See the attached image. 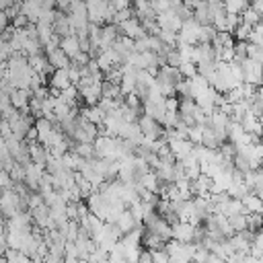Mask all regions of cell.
I'll use <instances>...</instances> for the list:
<instances>
[{
  "label": "cell",
  "instance_id": "cell-13",
  "mask_svg": "<svg viewBox=\"0 0 263 263\" xmlns=\"http://www.w3.org/2000/svg\"><path fill=\"white\" fill-rule=\"evenodd\" d=\"M60 49L66 53V58L72 62L78 53H82L80 51V45H78V37L76 35H68V37H62L60 39Z\"/></svg>",
  "mask_w": 263,
  "mask_h": 263
},
{
  "label": "cell",
  "instance_id": "cell-20",
  "mask_svg": "<svg viewBox=\"0 0 263 263\" xmlns=\"http://www.w3.org/2000/svg\"><path fill=\"white\" fill-rule=\"evenodd\" d=\"M80 117L86 119V121L92 123V125H101L103 119H105V113H103L97 105H92V107H84V109H80Z\"/></svg>",
  "mask_w": 263,
  "mask_h": 263
},
{
  "label": "cell",
  "instance_id": "cell-32",
  "mask_svg": "<svg viewBox=\"0 0 263 263\" xmlns=\"http://www.w3.org/2000/svg\"><path fill=\"white\" fill-rule=\"evenodd\" d=\"M177 72L181 74V78H193L195 74H197V70H195V64H191V62H181V66L177 68Z\"/></svg>",
  "mask_w": 263,
  "mask_h": 263
},
{
  "label": "cell",
  "instance_id": "cell-42",
  "mask_svg": "<svg viewBox=\"0 0 263 263\" xmlns=\"http://www.w3.org/2000/svg\"><path fill=\"white\" fill-rule=\"evenodd\" d=\"M6 27H8V16H6V12L0 10V31H4Z\"/></svg>",
  "mask_w": 263,
  "mask_h": 263
},
{
  "label": "cell",
  "instance_id": "cell-25",
  "mask_svg": "<svg viewBox=\"0 0 263 263\" xmlns=\"http://www.w3.org/2000/svg\"><path fill=\"white\" fill-rule=\"evenodd\" d=\"M35 33H37V39H39V43H41V45H45V43L51 39V35H53V29H51V25H43V23H37V25H35Z\"/></svg>",
  "mask_w": 263,
  "mask_h": 263
},
{
  "label": "cell",
  "instance_id": "cell-10",
  "mask_svg": "<svg viewBox=\"0 0 263 263\" xmlns=\"http://www.w3.org/2000/svg\"><path fill=\"white\" fill-rule=\"evenodd\" d=\"M6 230L8 232H31V216L25 214V212L14 214L12 218H8Z\"/></svg>",
  "mask_w": 263,
  "mask_h": 263
},
{
  "label": "cell",
  "instance_id": "cell-27",
  "mask_svg": "<svg viewBox=\"0 0 263 263\" xmlns=\"http://www.w3.org/2000/svg\"><path fill=\"white\" fill-rule=\"evenodd\" d=\"M142 245H144V247H148V253H150V251L162 249V247H164V240H160L156 234L146 232V234H142Z\"/></svg>",
  "mask_w": 263,
  "mask_h": 263
},
{
  "label": "cell",
  "instance_id": "cell-18",
  "mask_svg": "<svg viewBox=\"0 0 263 263\" xmlns=\"http://www.w3.org/2000/svg\"><path fill=\"white\" fill-rule=\"evenodd\" d=\"M187 86H189V97H191V99L199 97L201 92H205V90L210 88L208 80H203L199 74H195L193 78H187Z\"/></svg>",
  "mask_w": 263,
  "mask_h": 263
},
{
  "label": "cell",
  "instance_id": "cell-36",
  "mask_svg": "<svg viewBox=\"0 0 263 263\" xmlns=\"http://www.w3.org/2000/svg\"><path fill=\"white\" fill-rule=\"evenodd\" d=\"M251 29H253L251 25H247V23H238V25H236V29H234L232 33H236V39H238V41H247V39H249Z\"/></svg>",
  "mask_w": 263,
  "mask_h": 263
},
{
  "label": "cell",
  "instance_id": "cell-14",
  "mask_svg": "<svg viewBox=\"0 0 263 263\" xmlns=\"http://www.w3.org/2000/svg\"><path fill=\"white\" fill-rule=\"evenodd\" d=\"M115 226H117V230H119L121 234H127V232H132V230H136V228H144V224H138V222L132 218L129 210H123V212L119 214Z\"/></svg>",
  "mask_w": 263,
  "mask_h": 263
},
{
  "label": "cell",
  "instance_id": "cell-39",
  "mask_svg": "<svg viewBox=\"0 0 263 263\" xmlns=\"http://www.w3.org/2000/svg\"><path fill=\"white\" fill-rule=\"evenodd\" d=\"M12 179H10V175H8V171H2L0 168V191H4V189H12Z\"/></svg>",
  "mask_w": 263,
  "mask_h": 263
},
{
  "label": "cell",
  "instance_id": "cell-15",
  "mask_svg": "<svg viewBox=\"0 0 263 263\" xmlns=\"http://www.w3.org/2000/svg\"><path fill=\"white\" fill-rule=\"evenodd\" d=\"M10 99V105L16 109V111H25L29 107V99H31V92L29 90H23V88H12V92L8 95Z\"/></svg>",
  "mask_w": 263,
  "mask_h": 263
},
{
  "label": "cell",
  "instance_id": "cell-26",
  "mask_svg": "<svg viewBox=\"0 0 263 263\" xmlns=\"http://www.w3.org/2000/svg\"><path fill=\"white\" fill-rule=\"evenodd\" d=\"M216 29L212 25H201L199 27V33H197V43H212L214 37H216Z\"/></svg>",
  "mask_w": 263,
  "mask_h": 263
},
{
  "label": "cell",
  "instance_id": "cell-2",
  "mask_svg": "<svg viewBox=\"0 0 263 263\" xmlns=\"http://www.w3.org/2000/svg\"><path fill=\"white\" fill-rule=\"evenodd\" d=\"M97 136H99L97 125L88 123L86 119H82V117L78 115V117H76V125H74L72 134H70V138L76 140V144H92Z\"/></svg>",
  "mask_w": 263,
  "mask_h": 263
},
{
  "label": "cell",
  "instance_id": "cell-8",
  "mask_svg": "<svg viewBox=\"0 0 263 263\" xmlns=\"http://www.w3.org/2000/svg\"><path fill=\"white\" fill-rule=\"evenodd\" d=\"M49 86H51V97H58V92L66 90L68 86H72L70 78H68V72L66 70H53L49 74Z\"/></svg>",
  "mask_w": 263,
  "mask_h": 263
},
{
  "label": "cell",
  "instance_id": "cell-33",
  "mask_svg": "<svg viewBox=\"0 0 263 263\" xmlns=\"http://www.w3.org/2000/svg\"><path fill=\"white\" fill-rule=\"evenodd\" d=\"M247 58L253 60V62H257V64H261V62H263V49H261L259 45L247 43Z\"/></svg>",
  "mask_w": 263,
  "mask_h": 263
},
{
  "label": "cell",
  "instance_id": "cell-7",
  "mask_svg": "<svg viewBox=\"0 0 263 263\" xmlns=\"http://www.w3.org/2000/svg\"><path fill=\"white\" fill-rule=\"evenodd\" d=\"M156 25H158V29L171 31V33H177L181 29V21H179V16L171 8L164 10V12H160V14H156Z\"/></svg>",
  "mask_w": 263,
  "mask_h": 263
},
{
  "label": "cell",
  "instance_id": "cell-23",
  "mask_svg": "<svg viewBox=\"0 0 263 263\" xmlns=\"http://www.w3.org/2000/svg\"><path fill=\"white\" fill-rule=\"evenodd\" d=\"M58 99H60L62 103H66L70 109H74V105H76V99H78V88H76V86H68L66 90L58 92Z\"/></svg>",
  "mask_w": 263,
  "mask_h": 263
},
{
  "label": "cell",
  "instance_id": "cell-40",
  "mask_svg": "<svg viewBox=\"0 0 263 263\" xmlns=\"http://www.w3.org/2000/svg\"><path fill=\"white\" fill-rule=\"evenodd\" d=\"M8 251V245H6V226H0V255Z\"/></svg>",
  "mask_w": 263,
  "mask_h": 263
},
{
  "label": "cell",
  "instance_id": "cell-12",
  "mask_svg": "<svg viewBox=\"0 0 263 263\" xmlns=\"http://www.w3.org/2000/svg\"><path fill=\"white\" fill-rule=\"evenodd\" d=\"M168 150H171V154L175 156V160H181V158H185L191 150H193V144L189 142V140H181V138H177V140H171L168 144Z\"/></svg>",
  "mask_w": 263,
  "mask_h": 263
},
{
  "label": "cell",
  "instance_id": "cell-41",
  "mask_svg": "<svg viewBox=\"0 0 263 263\" xmlns=\"http://www.w3.org/2000/svg\"><path fill=\"white\" fill-rule=\"evenodd\" d=\"M138 263H152L150 253H148V251H142V253H140V257H138Z\"/></svg>",
  "mask_w": 263,
  "mask_h": 263
},
{
  "label": "cell",
  "instance_id": "cell-17",
  "mask_svg": "<svg viewBox=\"0 0 263 263\" xmlns=\"http://www.w3.org/2000/svg\"><path fill=\"white\" fill-rule=\"evenodd\" d=\"M45 58H47V62H49V66L53 68V70H66L68 66H70V60L66 58V53L58 47V49H51V51H47L45 53Z\"/></svg>",
  "mask_w": 263,
  "mask_h": 263
},
{
  "label": "cell",
  "instance_id": "cell-3",
  "mask_svg": "<svg viewBox=\"0 0 263 263\" xmlns=\"http://www.w3.org/2000/svg\"><path fill=\"white\" fill-rule=\"evenodd\" d=\"M86 16H88V23L101 27V23L109 21V16H111L109 2H105V0H90V2H86Z\"/></svg>",
  "mask_w": 263,
  "mask_h": 263
},
{
  "label": "cell",
  "instance_id": "cell-34",
  "mask_svg": "<svg viewBox=\"0 0 263 263\" xmlns=\"http://www.w3.org/2000/svg\"><path fill=\"white\" fill-rule=\"evenodd\" d=\"M6 263H33L31 259H27L23 253H18V251H12V249H8L6 251Z\"/></svg>",
  "mask_w": 263,
  "mask_h": 263
},
{
  "label": "cell",
  "instance_id": "cell-11",
  "mask_svg": "<svg viewBox=\"0 0 263 263\" xmlns=\"http://www.w3.org/2000/svg\"><path fill=\"white\" fill-rule=\"evenodd\" d=\"M171 238L177 242H193V226L187 222H177L171 226Z\"/></svg>",
  "mask_w": 263,
  "mask_h": 263
},
{
  "label": "cell",
  "instance_id": "cell-28",
  "mask_svg": "<svg viewBox=\"0 0 263 263\" xmlns=\"http://www.w3.org/2000/svg\"><path fill=\"white\" fill-rule=\"evenodd\" d=\"M72 152H74L76 156H80L82 160H90V158H97V156H95V148H92V144H76Z\"/></svg>",
  "mask_w": 263,
  "mask_h": 263
},
{
  "label": "cell",
  "instance_id": "cell-4",
  "mask_svg": "<svg viewBox=\"0 0 263 263\" xmlns=\"http://www.w3.org/2000/svg\"><path fill=\"white\" fill-rule=\"evenodd\" d=\"M113 201H109L101 191H92L88 197H86V208H88V214H92V216H97V218H101V220H105V216H107V210H109V205H111Z\"/></svg>",
  "mask_w": 263,
  "mask_h": 263
},
{
  "label": "cell",
  "instance_id": "cell-5",
  "mask_svg": "<svg viewBox=\"0 0 263 263\" xmlns=\"http://www.w3.org/2000/svg\"><path fill=\"white\" fill-rule=\"evenodd\" d=\"M136 123H138V127H140V132H142L144 140H148V142H156V140H160V138H162L164 127H162L160 123H156L154 119H150V117L142 115Z\"/></svg>",
  "mask_w": 263,
  "mask_h": 263
},
{
  "label": "cell",
  "instance_id": "cell-31",
  "mask_svg": "<svg viewBox=\"0 0 263 263\" xmlns=\"http://www.w3.org/2000/svg\"><path fill=\"white\" fill-rule=\"evenodd\" d=\"M136 82L138 84H144V86H152L154 84V74L148 72V70H136Z\"/></svg>",
  "mask_w": 263,
  "mask_h": 263
},
{
  "label": "cell",
  "instance_id": "cell-37",
  "mask_svg": "<svg viewBox=\"0 0 263 263\" xmlns=\"http://www.w3.org/2000/svg\"><path fill=\"white\" fill-rule=\"evenodd\" d=\"M150 259H152V263H168V255L164 253V249L150 251Z\"/></svg>",
  "mask_w": 263,
  "mask_h": 263
},
{
  "label": "cell",
  "instance_id": "cell-29",
  "mask_svg": "<svg viewBox=\"0 0 263 263\" xmlns=\"http://www.w3.org/2000/svg\"><path fill=\"white\" fill-rule=\"evenodd\" d=\"M249 6V2H245V0H228V2H224V10L228 12V14H240L245 8Z\"/></svg>",
  "mask_w": 263,
  "mask_h": 263
},
{
  "label": "cell",
  "instance_id": "cell-21",
  "mask_svg": "<svg viewBox=\"0 0 263 263\" xmlns=\"http://www.w3.org/2000/svg\"><path fill=\"white\" fill-rule=\"evenodd\" d=\"M21 14H25L29 23H31V21L37 23V18H39V14H41V4H39L37 0L23 2V4H21Z\"/></svg>",
  "mask_w": 263,
  "mask_h": 263
},
{
  "label": "cell",
  "instance_id": "cell-6",
  "mask_svg": "<svg viewBox=\"0 0 263 263\" xmlns=\"http://www.w3.org/2000/svg\"><path fill=\"white\" fill-rule=\"evenodd\" d=\"M199 27L201 25H197L193 18H187V21H183L181 23V33L177 35V41L179 43H185V45H197V33H199ZM175 41V43H177Z\"/></svg>",
  "mask_w": 263,
  "mask_h": 263
},
{
  "label": "cell",
  "instance_id": "cell-30",
  "mask_svg": "<svg viewBox=\"0 0 263 263\" xmlns=\"http://www.w3.org/2000/svg\"><path fill=\"white\" fill-rule=\"evenodd\" d=\"M247 43H251V45H259V47L263 45V25H261V23L253 25V29H251V33H249Z\"/></svg>",
  "mask_w": 263,
  "mask_h": 263
},
{
  "label": "cell",
  "instance_id": "cell-24",
  "mask_svg": "<svg viewBox=\"0 0 263 263\" xmlns=\"http://www.w3.org/2000/svg\"><path fill=\"white\" fill-rule=\"evenodd\" d=\"M247 216H249V214H236V216L226 218V220H228V226H230V230H232V234L247 230Z\"/></svg>",
  "mask_w": 263,
  "mask_h": 263
},
{
  "label": "cell",
  "instance_id": "cell-9",
  "mask_svg": "<svg viewBox=\"0 0 263 263\" xmlns=\"http://www.w3.org/2000/svg\"><path fill=\"white\" fill-rule=\"evenodd\" d=\"M23 173H25L23 183L29 189H37V185H39V181L43 177V166H37L33 162H27V164H23Z\"/></svg>",
  "mask_w": 263,
  "mask_h": 263
},
{
  "label": "cell",
  "instance_id": "cell-22",
  "mask_svg": "<svg viewBox=\"0 0 263 263\" xmlns=\"http://www.w3.org/2000/svg\"><path fill=\"white\" fill-rule=\"evenodd\" d=\"M240 203H242L247 214H259L261 212V197H257L253 193H249L245 199H240Z\"/></svg>",
  "mask_w": 263,
  "mask_h": 263
},
{
  "label": "cell",
  "instance_id": "cell-38",
  "mask_svg": "<svg viewBox=\"0 0 263 263\" xmlns=\"http://www.w3.org/2000/svg\"><path fill=\"white\" fill-rule=\"evenodd\" d=\"M66 72H68V78H70V82H72V86H74V84L80 80V68L70 62V66L66 68Z\"/></svg>",
  "mask_w": 263,
  "mask_h": 263
},
{
  "label": "cell",
  "instance_id": "cell-1",
  "mask_svg": "<svg viewBox=\"0 0 263 263\" xmlns=\"http://www.w3.org/2000/svg\"><path fill=\"white\" fill-rule=\"evenodd\" d=\"M25 205H27V199H21L12 189L0 191V214H4L6 218L21 214L25 210Z\"/></svg>",
  "mask_w": 263,
  "mask_h": 263
},
{
  "label": "cell",
  "instance_id": "cell-19",
  "mask_svg": "<svg viewBox=\"0 0 263 263\" xmlns=\"http://www.w3.org/2000/svg\"><path fill=\"white\" fill-rule=\"evenodd\" d=\"M78 92L82 95V99H84L86 107H92V105H97V103L101 101V84H90V86H84V88H80Z\"/></svg>",
  "mask_w": 263,
  "mask_h": 263
},
{
  "label": "cell",
  "instance_id": "cell-35",
  "mask_svg": "<svg viewBox=\"0 0 263 263\" xmlns=\"http://www.w3.org/2000/svg\"><path fill=\"white\" fill-rule=\"evenodd\" d=\"M187 140L193 144V146H199L201 142V125H191L187 129Z\"/></svg>",
  "mask_w": 263,
  "mask_h": 263
},
{
  "label": "cell",
  "instance_id": "cell-16",
  "mask_svg": "<svg viewBox=\"0 0 263 263\" xmlns=\"http://www.w3.org/2000/svg\"><path fill=\"white\" fill-rule=\"evenodd\" d=\"M31 220H33L39 228H51V230H53V224H51V220H49V210H47L43 203L31 210Z\"/></svg>",
  "mask_w": 263,
  "mask_h": 263
}]
</instances>
